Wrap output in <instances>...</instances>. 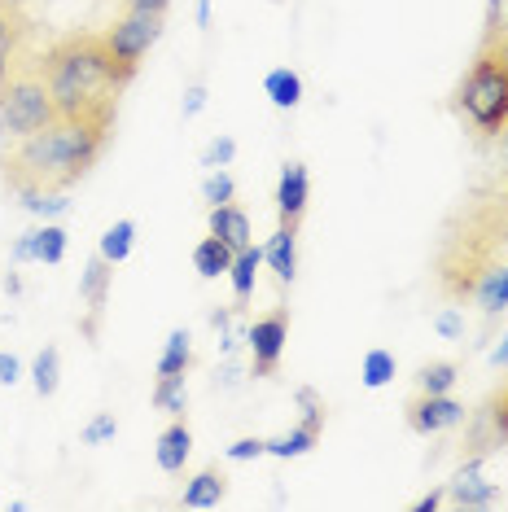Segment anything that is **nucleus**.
Instances as JSON below:
<instances>
[{
	"instance_id": "nucleus-1",
	"label": "nucleus",
	"mask_w": 508,
	"mask_h": 512,
	"mask_svg": "<svg viewBox=\"0 0 508 512\" xmlns=\"http://www.w3.org/2000/svg\"><path fill=\"white\" fill-rule=\"evenodd\" d=\"M508 263V180H482L447 215L434 246V285L447 302H473L487 272Z\"/></svg>"
},
{
	"instance_id": "nucleus-2",
	"label": "nucleus",
	"mask_w": 508,
	"mask_h": 512,
	"mask_svg": "<svg viewBox=\"0 0 508 512\" xmlns=\"http://www.w3.org/2000/svg\"><path fill=\"white\" fill-rule=\"evenodd\" d=\"M40 71L53 92L57 119L75 123H101L114 127L119 97L132 84V75L110 57L101 31H71L40 49Z\"/></svg>"
},
{
	"instance_id": "nucleus-3",
	"label": "nucleus",
	"mask_w": 508,
	"mask_h": 512,
	"mask_svg": "<svg viewBox=\"0 0 508 512\" xmlns=\"http://www.w3.org/2000/svg\"><path fill=\"white\" fill-rule=\"evenodd\" d=\"M114 127L57 119L27 141L0 145V176L9 193H71L106 154Z\"/></svg>"
},
{
	"instance_id": "nucleus-4",
	"label": "nucleus",
	"mask_w": 508,
	"mask_h": 512,
	"mask_svg": "<svg viewBox=\"0 0 508 512\" xmlns=\"http://www.w3.org/2000/svg\"><path fill=\"white\" fill-rule=\"evenodd\" d=\"M452 110L469 123L478 141H500L508 127V40L482 44L465 79L456 84Z\"/></svg>"
},
{
	"instance_id": "nucleus-5",
	"label": "nucleus",
	"mask_w": 508,
	"mask_h": 512,
	"mask_svg": "<svg viewBox=\"0 0 508 512\" xmlns=\"http://www.w3.org/2000/svg\"><path fill=\"white\" fill-rule=\"evenodd\" d=\"M49 123H57V106L40 71V49H31L0 79V145L27 141V136L44 132Z\"/></svg>"
},
{
	"instance_id": "nucleus-6",
	"label": "nucleus",
	"mask_w": 508,
	"mask_h": 512,
	"mask_svg": "<svg viewBox=\"0 0 508 512\" xmlns=\"http://www.w3.org/2000/svg\"><path fill=\"white\" fill-rule=\"evenodd\" d=\"M163 18L167 14H149V9H123V14L114 18L106 31H101L110 57L123 66L127 75L141 71V57L154 49L158 36H163Z\"/></svg>"
},
{
	"instance_id": "nucleus-7",
	"label": "nucleus",
	"mask_w": 508,
	"mask_h": 512,
	"mask_svg": "<svg viewBox=\"0 0 508 512\" xmlns=\"http://www.w3.org/2000/svg\"><path fill=\"white\" fill-rule=\"evenodd\" d=\"M508 447V377L487 394V403L473 407L465 416V442H460V456H478L487 460L491 451Z\"/></svg>"
},
{
	"instance_id": "nucleus-8",
	"label": "nucleus",
	"mask_w": 508,
	"mask_h": 512,
	"mask_svg": "<svg viewBox=\"0 0 508 512\" xmlns=\"http://www.w3.org/2000/svg\"><path fill=\"white\" fill-rule=\"evenodd\" d=\"M290 342V307H272L246 329V346H250V377H276Z\"/></svg>"
},
{
	"instance_id": "nucleus-9",
	"label": "nucleus",
	"mask_w": 508,
	"mask_h": 512,
	"mask_svg": "<svg viewBox=\"0 0 508 512\" xmlns=\"http://www.w3.org/2000/svg\"><path fill=\"white\" fill-rule=\"evenodd\" d=\"M465 403L452 399V394H425L417 390L408 403H403V421H408L412 434L421 438H434V434H447V429L465 425Z\"/></svg>"
},
{
	"instance_id": "nucleus-10",
	"label": "nucleus",
	"mask_w": 508,
	"mask_h": 512,
	"mask_svg": "<svg viewBox=\"0 0 508 512\" xmlns=\"http://www.w3.org/2000/svg\"><path fill=\"white\" fill-rule=\"evenodd\" d=\"M110 285H114V263L106 254H92L84 276H79V298H84V324H79V333L88 337V342H97L101 333V316H106V302H110Z\"/></svg>"
},
{
	"instance_id": "nucleus-11",
	"label": "nucleus",
	"mask_w": 508,
	"mask_h": 512,
	"mask_svg": "<svg viewBox=\"0 0 508 512\" xmlns=\"http://www.w3.org/2000/svg\"><path fill=\"white\" fill-rule=\"evenodd\" d=\"M36 18L27 14V0H0V79L22 53L36 49Z\"/></svg>"
},
{
	"instance_id": "nucleus-12",
	"label": "nucleus",
	"mask_w": 508,
	"mask_h": 512,
	"mask_svg": "<svg viewBox=\"0 0 508 512\" xmlns=\"http://www.w3.org/2000/svg\"><path fill=\"white\" fill-rule=\"evenodd\" d=\"M307 202H311V176H307V167H303V162H285L281 180H276V219H281L285 228H303Z\"/></svg>"
},
{
	"instance_id": "nucleus-13",
	"label": "nucleus",
	"mask_w": 508,
	"mask_h": 512,
	"mask_svg": "<svg viewBox=\"0 0 508 512\" xmlns=\"http://www.w3.org/2000/svg\"><path fill=\"white\" fill-rule=\"evenodd\" d=\"M447 504L452 508H487V504H495V482H487V469H482L478 456L460 460L456 477L447 482Z\"/></svg>"
},
{
	"instance_id": "nucleus-14",
	"label": "nucleus",
	"mask_w": 508,
	"mask_h": 512,
	"mask_svg": "<svg viewBox=\"0 0 508 512\" xmlns=\"http://www.w3.org/2000/svg\"><path fill=\"white\" fill-rule=\"evenodd\" d=\"M189 451H193V429H189V416H171V425L158 434V469L163 473H184L189 464Z\"/></svg>"
},
{
	"instance_id": "nucleus-15",
	"label": "nucleus",
	"mask_w": 508,
	"mask_h": 512,
	"mask_svg": "<svg viewBox=\"0 0 508 512\" xmlns=\"http://www.w3.org/2000/svg\"><path fill=\"white\" fill-rule=\"evenodd\" d=\"M263 263L276 272V281L290 285L298 276V228L276 224V232L268 237V246H263Z\"/></svg>"
},
{
	"instance_id": "nucleus-16",
	"label": "nucleus",
	"mask_w": 508,
	"mask_h": 512,
	"mask_svg": "<svg viewBox=\"0 0 508 512\" xmlns=\"http://www.w3.org/2000/svg\"><path fill=\"white\" fill-rule=\"evenodd\" d=\"M320 429H325V416H303V421H298L290 434L268 438V456H276V460H298V456H307V451L320 442Z\"/></svg>"
},
{
	"instance_id": "nucleus-17",
	"label": "nucleus",
	"mask_w": 508,
	"mask_h": 512,
	"mask_svg": "<svg viewBox=\"0 0 508 512\" xmlns=\"http://www.w3.org/2000/svg\"><path fill=\"white\" fill-rule=\"evenodd\" d=\"M206 228L215 232L224 246H233V250H246L254 246V232H250V215L241 211L237 202H228V206H211V219H206Z\"/></svg>"
},
{
	"instance_id": "nucleus-18",
	"label": "nucleus",
	"mask_w": 508,
	"mask_h": 512,
	"mask_svg": "<svg viewBox=\"0 0 508 512\" xmlns=\"http://www.w3.org/2000/svg\"><path fill=\"white\" fill-rule=\"evenodd\" d=\"M228 495V473L219 469V464H206L202 473L189 477V486H184V508H215L219 499Z\"/></svg>"
},
{
	"instance_id": "nucleus-19",
	"label": "nucleus",
	"mask_w": 508,
	"mask_h": 512,
	"mask_svg": "<svg viewBox=\"0 0 508 512\" xmlns=\"http://www.w3.org/2000/svg\"><path fill=\"white\" fill-rule=\"evenodd\" d=\"M237 250L224 246V241L215 237V232H206V237L193 246V267H198L202 281H215V276H228V267H233Z\"/></svg>"
},
{
	"instance_id": "nucleus-20",
	"label": "nucleus",
	"mask_w": 508,
	"mask_h": 512,
	"mask_svg": "<svg viewBox=\"0 0 508 512\" xmlns=\"http://www.w3.org/2000/svg\"><path fill=\"white\" fill-rule=\"evenodd\" d=\"M189 368H193V337L189 329H171L163 355H158V377H189Z\"/></svg>"
},
{
	"instance_id": "nucleus-21",
	"label": "nucleus",
	"mask_w": 508,
	"mask_h": 512,
	"mask_svg": "<svg viewBox=\"0 0 508 512\" xmlns=\"http://www.w3.org/2000/svg\"><path fill=\"white\" fill-rule=\"evenodd\" d=\"M259 267H263V250H259V246L237 250L233 267H228V281H233V302H237V307H246V302H250V294H254V276H259Z\"/></svg>"
},
{
	"instance_id": "nucleus-22",
	"label": "nucleus",
	"mask_w": 508,
	"mask_h": 512,
	"mask_svg": "<svg viewBox=\"0 0 508 512\" xmlns=\"http://www.w3.org/2000/svg\"><path fill=\"white\" fill-rule=\"evenodd\" d=\"M473 302L482 307V316H487V320L504 316V311H508V263L482 276L478 289H473Z\"/></svg>"
},
{
	"instance_id": "nucleus-23",
	"label": "nucleus",
	"mask_w": 508,
	"mask_h": 512,
	"mask_svg": "<svg viewBox=\"0 0 508 512\" xmlns=\"http://www.w3.org/2000/svg\"><path fill=\"white\" fill-rule=\"evenodd\" d=\"M263 92L272 97L276 110H294L298 101H303V75L290 71V66H276V71H268V79H263Z\"/></svg>"
},
{
	"instance_id": "nucleus-24",
	"label": "nucleus",
	"mask_w": 508,
	"mask_h": 512,
	"mask_svg": "<svg viewBox=\"0 0 508 512\" xmlns=\"http://www.w3.org/2000/svg\"><path fill=\"white\" fill-rule=\"evenodd\" d=\"M456 381H460L456 359H430V364L417 368V390H425V394H452Z\"/></svg>"
},
{
	"instance_id": "nucleus-25",
	"label": "nucleus",
	"mask_w": 508,
	"mask_h": 512,
	"mask_svg": "<svg viewBox=\"0 0 508 512\" xmlns=\"http://www.w3.org/2000/svg\"><path fill=\"white\" fill-rule=\"evenodd\" d=\"M154 407L167 412V416H189V381L184 377H158Z\"/></svg>"
},
{
	"instance_id": "nucleus-26",
	"label": "nucleus",
	"mask_w": 508,
	"mask_h": 512,
	"mask_svg": "<svg viewBox=\"0 0 508 512\" xmlns=\"http://www.w3.org/2000/svg\"><path fill=\"white\" fill-rule=\"evenodd\" d=\"M66 259V228L62 219H44L36 228V263H62Z\"/></svg>"
},
{
	"instance_id": "nucleus-27",
	"label": "nucleus",
	"mask_w": 508,
	"mask_h": 512,
	"mask_svg": "<svg viewBox=\"0 0 508 512\" xmlns=\"http://www.w3.org/2000/svg\"><path fill=\"white\" fill-rule=\"evenodd\" d=\"M31 381H36L40 399H53V394H57V381H62V355H57V346H44V351L36 355Z\"/></svg>"
},
{
	"instance_id": "nucleus-28",
	"label": "nucleus",
	"mask_w": 508,
	"mask_h": 512,
	"mask_svg": "<svg viewBox=\"0 0 508 512\" xmlns=\"http://www.w3.org/2000/svg\"><path fill=\"white\" fill-rule=\"evenodd\" d=\"M18 206L40 219H66L71 215V197L66 193H18Z\"/></svg>"
},
{
	"instance_id": "nucleus-29",
	"label": "nucleus",
	"mask_w": 508,
	"mask_h": 512,
	"mask_svg": "<svg viewBox=\"0 0 508 512\" xmlns=\"http://www.w3.org/2000/svg\"><path fill=\"white\" fill-rule=\"evenodd\" d=\"M132 241H136V224H132V219H119V224L106 228V237H101V250L97 254H106V259L119 267L127 254H132Z\"/></svg>"
},
{
	"instance_id": "nucleus-30",
	"label": "nucleus",
	"mask_w": 508,
	"mask_h": 512,
	"mask_svg": "<svg viewBox=\"0 0 508 512\" xmlns=\"http://www.w3.org/2000/svg\"><path fill=\"white\" fill-rule=\"evenodd\" d=\"M360 377H364V386H368V390H381L386 381H395V355L381 351V346H377V351H368V355H364V372H360Z\"/></svg>"
},
{
	"instance_id": "nucleus-31",
	"label": "nucleus",
	"mask_w": 508,
	"mask_h": 512,
	"mask_svg": "<svg viewBox=\"0 0 508 512\" xmlns=\"http://www.w3.org/2000/svg\"><path fill=\"white\" fill-rule=\"evenodd\" d=\"M233 197H237V180L228 176L224 167L206 171V180H202V202H206V206H228Z\"/></svg>"
},
{
	"instance_id": "nucleus-32",
	"label": "nucleus",
	"mask_w": 508,
	"mask_h": 512,
	"mask_svg": "<svg viewBox=\"0 0 508 512\" xmlns=\"http://www.w3.org/2000/svg\"><path fill=\"white\" fill-rule=\"evenodd\" d=\"M508 40V0H487V18H482V44Z\"/></svg>"
},
{
	"instance_id": "nucleus-33",
	"label": "nucleus",
	"mask_w": 508,
	"mask_h": 512,
	"mask_svg": "<svg viewBox=\"0 0 508 512\" xmlns=\"http://www.w3.org/2000/svg\"><path fill=\"white\" fill-rule=\"evenodd\" d=\"M114 434H119V416H114V412H97L88 421V429H84V447H101V442H110Z\"/></svg>"
},
{
	"instance_id": "nucleus-34",
	"label": "nucleus",
	"mask_w": 508,
	"mask_h": 512,
	"mask_svg": "<svg viewBox=\"0 0 508 512\" xmlns=\"http://www.w3.org/2000/svg\"><path fill=\"white\" fill-rule=\"evenodd\" d=\"M233 158H237V141H233V136H215V141L202 149V167H211V171L228 167Z\"/></svg>"
},
{
	"instance_id": "nucleus-35",
	"label": "nucleus",
	"mask_w": 508,
	"mask_h": 512,
	"mask_svg": "<svg viewBox=\"0 0 508 512\" xmlns=\"http://www.w3.org/2000/svg\"><path fill=\"white\" fill-rule=\"evenodd\" d=\"M259 456H268V438H237L228 447V460H259Z\"/></svg>"
},
{
	"instance_id": "nucleus-36",
	"label": "nucleus",
	"mask_w": 508,
	"mask_h": 512,
	"mask_svg": "<svg viewBox=\"0 0 508 512\" xmlns=\"http://www.w3.org/2000/svg\"><path fill=\"white\" fill-rule=\"evenodd\" d=\"M434 329L456 342V337H465V320H460L456 307H447V311H438V316H434Z\"/></svg>"
},
{
	"instance_id": "nucleus-37",
	"label": "nucleus",
	"mask_w": 508,
	"mask_h": 512,
	"mask_svg": "<svg viewBox=\"0 0 508 512\" xmlns=\"http://www.w3.org/2000/svg\"><path fill=\"white\" fill-rule=\"evenodd\" d=\"M9 259H14V263H36V228H27V232H22V237L14 241Z\"/></svg>"
},
{
	"instance_id": "nucleus-38",
	"label": "nucleus",
	"mask_w": 508,
	"mask_h": 512,
	"mask_svg": "<svg viewBox=\"0 0 508 512\" xmlns=\"http://www.w3.org/2000/svg\"><path fill=\"white\" fill-rule=\"evenodd\" d=\"M202 110H206V84H189V92H184V119H198Z\"/></svg>"
},
{
	"instance_id": "nucleus-39",
	"label": "nucleus",
	"mask_w": 508,
	"mask_h": 512,
	"mask_svg": "<svg viewBox=\"0 0 508 512\" xmlns=\"http://www.w3.org/2000/svg\"><path fill=\"white\" fill-rule=\"evenodd\" d=\"M18 377H22V364H18L14 355H5V351H0V386H14Z\"/></svg>"
},
{
	"instance_id": "nucleus-40",
	"label": "nucleus",
	"mask_w": 508,
	"mask_h": 512,
	"mask_svg": "<svg viewBox=\"0 0 508 512\" xmlns=\"http://www.w3.org/2000/svg\"><path fill=\"white\" fill-rule=\"evenodd\" d=\"M123 9H149V14H167L171 0H123Z\"/></svg>"
},
{
	"instance_id": "nucleus-41",
	"label": "nucleus",
	"mask_w": 508,
	"mask_h": 512,
	"mask_svg": "<svg viewBox=\"0 0 508 512\" xmlns=\"http://www.w3.org/2000/svg\"><path fill=\"white\" fill-rule=\"evenodd\" d=\"M443 504H447V486H443V491H430L425 499H417V512H434V508H443Z\"/></svg>"
},
{
	"instance_id": "nucleus-42",
	"label": "nucleus",
	"mask_w": 508,
	"mask_h": 512,
	"mask_svg": "<svg viewBox=\"0 0 508 512\" xmlns=\"http://www.w3.org/2000/svg\"><path fill=\"white\" fill-rule=\"evenodd\" d=\"M491 364H495V368H508V333L500 337V346L491 351Z\"/></svg>"
},
{
	"instance_id": "nucleus-43",
	"label": "nucleus",
	"mask_w": 508,
	"mask_h": 512,
	"mask_svg": "<svg viewBox=\"0 0 508 512\" xmlns=\"http://www.w3.org/2000/svg\"><path fill=\"white\" fill-rule=\"evenodd\" d=\"M219 381H224V386H237V381H241V368H237V364H224V368H219Z\"/></svg>"
},
{
	"instance_id": "nucleus-44",
	"label": "nucleus",
	"mask_w": 508,
	"mask_h": 512,
	"mask_svg": "<svg viewBox=\"0 0 508 512\" xmlns=\"http://www.w3.org/2000/svg\"><path fill=\"white\" fill-rule=\"evenodd\" d=\"M500 176L508 180V127L500 132Z\"/></svg>"
},
{
	"instance_id": "nucleus-45",
	"label": "nucleus",
	"mask_w": 508,
	"mask_h": 512,
	"mask_svg": "<svg viewBox=\"0 0 508 512\" xmlns=\"http://www.w3.org/2000/svg\"><path fill=\"white\" fill-rule=\"evenodd\" d=\"M198 27H211V0H198Z\"/></svg>"
}]
</instances>
